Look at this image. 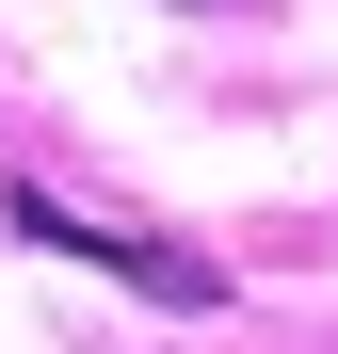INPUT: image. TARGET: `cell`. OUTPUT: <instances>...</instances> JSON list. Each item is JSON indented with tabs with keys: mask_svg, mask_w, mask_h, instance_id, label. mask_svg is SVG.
<instances>
[{
	"mask_svg": "<svg viewBox=\"0 0 338 354\" xmlns=\"http://www.w3.org/2000/svg\"><path fill=\"white\" fill-rule=\"evenodd\" d=\"M0 225H17V242H65V258H97V274H129L145 306H209V258L161 242V225H97V209H65V194H0Z\"/></svg>",
	"mask_w": 338,
	"mask_h": 354,
	"instance_id": "1",
	"label": "cell"
}]
</instances>
